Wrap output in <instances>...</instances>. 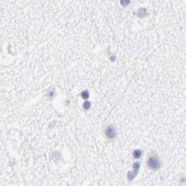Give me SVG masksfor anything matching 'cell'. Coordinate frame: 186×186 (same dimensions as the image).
<instances>
[{"mask_svg": "<svg viewBox=\"0 0 186 186\" xmlns=\"http://www.w3.org/2000/svg\"><path fill=\"white\" fill-rule=\"evenodd\" d=\"M81 96L83 99H88L89 97V92H88V90H85V91H83V92L81 93Z\"/></svg>", "mask_w": 186, "mask_h": 186, "instance_id": "cell-5", "label": "cell"}, {"mask_svg": "<svg viewBox=\"0 0 186 186\" xmlns=\"http://www.w3.org/2000/svg\"><path fill=\"white\" fill-rule=\"evenodd\" d=\"M105 134H106V136H107L108 139L114 138L116 135V129H115V127L113 126L107 127V128L105 130Z\"/></svg>", "mask_w": 186, "mask_h": 186, "instance_id": "cell-3", "label": "cell"}, {"mask_svg": "<svg viewBox=\"0 0 186 186\" xmlns=\"http://www.w3.org/2000/svg\"><path fill=\"white\" fill-rule=\"evenodd\" d=\"M139 167H140V164L139 162H135L134 165H133L134 171H129L128 174H127V177H128L129 180H132L135 178V176H136V174L138 173Z\"/></svg>", "mask_w": 186, "mask_h": 186, "instance_id": "cell-2", "label": "cell"}, {"mask_svg": "<svg viewBox=\"0 0 186 186\" xmlns=\"http://www.w3.org/2000/svg\"><path fill=\"white\" fill-rule=\"evenodd\" d=\"M148 167L152 170H158L160 167V162L159 160V158L156 156H152L148 158L147 161Z\"/></svg>", "mask_w": 186, "mask_h": 186, "instance_id": "cell-1", "label": "cell"}, {"mask_svg": "<svg viewBox=\"0 0 186 186\" xmlns=\"http://www.w3.org/2000/svg\"><path fill=\"white\" fill-rule=\"evenodd\" d=\"M141 155H142V152L140 150H136L134 152V156L136 159H138V158H140L141 156Z\"/></svg>", "mask_w": 186, "mask_h": 186, "instance_id": "cell-4", "label": "cell"}, {"mask_svg": "<svg viewBox=\"0 0 186 186\" xmlns=\"http://www.w3.org/2000/svg\"><path fill=\"white\" fill-rule=\"evenodd\" d=\"M90 106H91V104H90V102H85L84 104H83V108H85V109H88Z\"/></svg>", "mask_w": 186, "mask_h": 186, "instance_id": "cell-6", "label": "cell"}]
</instances>
